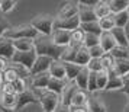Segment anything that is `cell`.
Segmentation results:
<instances>
[{"instance_id":"6da1fadb","label":"cell","mask_w":129,"mask_h":112,"mask_svg":"<svg viewBox=\"0 0 129 112\" xmlns=\"http://www.w3.org/2000/svg\"><path fill=\"white\" fill-rule=\"evenodd\" d=\"M34 48H35L38 55L48 57L54 61H58L61 58L62 51H64V48H59L54 44L51 36H44V35H38L34 39Z\"/></svg>"},{"instance_id":"7a4b0ae2","label":"cell","mask_w":129,"mask_h":112,"mask_svg":"<svg viewBox=\"0 0 129 112\" xmlns=\"http://www.w3.org/2000/svg\"><path fill=\"white\" fill-rule=\"evenodd\" d=\"M54 22L55 18H52L51 15H38L30 20V26L44 36H51L54 32Z\"/></svg>"},{"instance_id":"3957f363","label":"cell","mask_w":129,"mask_h":112,"mask_svg":"<svg viewBox=\"0 0 129 112\" xmlns=\"http://www.w3.org/2000/svg\"><path fill=\"white\" fill-rule=\"evenodd\" d=\"M39 35L32 26L29 25H16V26H12L10 29L6 32V38L9 39H23V38H29V39H35L36 36Z\"/></svg>"},{"instance_id":"277c9868","label":"cell","mask_w":129,"mask_h":112,"mask_svg":"<svg viewBox=\"0 0 129 112\" xmlns=\"http://www.w3.org/2000/svg\"><path fill=\"white\" fill-rule=\"evenodd\" d=\"M38 92V98H39V103L42 106L44 112H55L57 106L59 105V95L52 93L49 90H36Z\"/></svg>"},{"instance_id":"5b68a950","label":"cell","mask_w":129,"mask_h":112,"mask_svg":"<svg viewBox=\"0 0 129 112\" xmlns=\"http://www.w3.org/2000/svg\"><path fill=\"white\" fill-rule=\"evenodd\" d=\"M36 57H38V54H36L35 50H32V51H28V53H16L13 54L12 57V63H16V64H20L23 65V67H26L28 70H30L32 69V65H34V63H35Z\"/></svg>"},{"instance_id":"8992f818","label":"cell","mask_w":129,"mask_h":112,"mask_svg":"<svg viewBox=\"0 0 129 112\" xmlns=\"http://www.w3.org/2000/svg\"><path fill=\"white\" fill-rule=\"evenodd\" d=\"M80 28V18L78 16H74V18L70 19H58L55 18V22H54V29H62V31H68V32H73Z\"/></svg>"},{"instance_id":"52a82bcc","label":"cell","mask_w":129,"mask_h":112,"mask_svg":"<svg viewBox=\"0 0 129 112\" xmlns=\"http://www.w3.org/2000/svg\"><path fill=\"white\" fill-rule=\"evenodd\" d=\"M52 42L59 48H67L71 44V32L62 29H54L52 35H51Z\"/></svg>"},{"instance_id":"ba28073f","label":"cell","mask_w":129,"mask_h":112,"mask_svg":"<svg viewBox=\"0 0 129 112\" xmlns=\"http://www.w3.org/2000/svg\"><path fill=\"white\" fill-rule=\"evenodd\" d=\"M29 103H39V98L38 95L32 90V89H26L23 93L18 95V103H16V111L22 109L23 106L29 105Z\"/></svg>"},{"instance_id":"9c48e42d","label":"cell","mask_w":129,"mask_h":112,"mask_svg":"<svg viewBox=\"0 0 129 112\" xmlns=\"http://www.w3.org/2000/svg\"><path fill=\"white\" fill-rule=\"evenodd\" d=\"M54 60L48 58V57H44V55H38L35 60V63L30 69V76H35V74H39V73H47L49 70V67L52 64Z\"/></svg>"},{"instance_id":"30bf717a","label":"cell","mask_w":129,"mask_h":112,"mask_svg":"<svg viewBox=\"0 0 129 112\" xmlns=\"http://www.w3.org/2000/svg\"><path fill=\"white\" fill-rule=\"evenodd\" d=\"M123 89V77L117 74L115 69L107 70V86L105 90H122Z\"/></svg>"},{"instance_id":"8fae6325","label":"cell","mask_w":129,"mask_h":112,"mask_svg":"<svg viewBox=\"0 0 129 112\" xmlns=\"http://www.w3.org/2000/svg\"><path fill=\"white\" fill-rule=\"evenodd\" d=\"M77 90H78V87H77L76 83L74 82L68 83V84L65 86V89L62 90L61 96H59V103L71 108V105H73V98H74V95L77 93Z\"/></svg>"},{"instance_id":"7c38bea8","label":"cell","mask_w":129,"mask_h":112,"mask_svg":"<svg viewBox=\"0 0 129 112\" xmlns=\"http://www.w3.org/2000/svg\"><path fill=\"white\" fill-rule=\"evenodd\" d=\"M51 80V74L49 73H39V74H35L32 76V82H30V86H32V90H47L48 83Z\"/></svg>"},{"instance_id":"4fadbf2b","label":"cell","mask_w":129,"mask_h":112,"mask_svg":"<svg viewBox=\"0 0 129 112\" xmlns=\"http://www.w3.org/2000/svg\"><path fill=\"white\" fill-rule=\"evenodd\" d=\"M15 53H16V51H15L12 39H9V38H6V36L0 38V58L12 60V57H13Z\"/></svg>"},{"instance_id":"5bb4252c","label":"cell","mask_w":129,"mask_h":112,"mask_svg":"<svg viewBox=\"0 0 129 112\" xmlns=\"http://www.w3.org/2000/svg\"><path fill=\"white\" fill-rule=\"evenodd\" d=\"M74 16H78V5L73 3V2H68V3L62 5V7L59 9L57 18L58 19H70V18H74Z\"/></svg>"},{"instance_id":"9a60e30c","label":"cell","mask_w":129,"mask_h":112,"mask_svg":"<svg viewBox=\"0 0 129 112\" xmlns=\"http://www.w3.org/2000/svg\"><path fill=\"white\" fill-rule=\"evenodd\" d=\"M100 47L103 48V51L105 54H110L115 48L117 47L116 41H115V38L112 35L110 32H102V35H100Z\"/></svg>"},{"instance_id":"2e32d148","label":"cell","mask_w":129,"mask_h":112,"mask_svg":"<svg viewBox=\"0 0 129 112\" xmlns=\"http://www.w3.org/2000/svg\"><path fill=\"white\" fill-rule=\"evenodd\" d=\"M77 5H78V3H77ZM78 18H80V24L97 22V18H96V15H94V9L81 6V5H78Z\"/></svg>"},{"instance_id":"e0dca14e","label":"cell","mask_w":129,"mask_h":112,"mask_svg":"<svg viewBox=\"0 0 129 112\" xmlns=\"http://www.w3.org/2000/svg\"><path fill=\"white\" fill-rule=\"evenodd\" d=\"M48 73L51 74V77L58 79V80H65V65L62 61H52V64L49 67Z\"/></svg>"},{"instance_id":"ac0fdd59","label":"cell","mask_w":129,"mask_h":112,"mask_svg":"<svg viewBox=\"0 0 129 112\" xmlns=\"http://www.w3.org/2000/svg\"><path fill=\"white\" fill-rule=\"evenodd\" d=\"M88 112H107L105 102L100 99L99 96H90L87 102Z\"/></svg>"},{"instance_id":"d6986e66","label":"cell","mask_w":129,"mask_h":112,"mask_svg":"<svg viewBox=\"0 0 129 112\" xmlns=\"http://www.w3.org/2000/svg\"><path fill=\"white\" fill-rule=\"evenodd\" d=\"M13 47H15V51H18V53H28V51L35 50L34 48V39H29V38L15 39L13 41Z\"/></svg>"},{"instance_id":"ffe728a7","label":"cell","mask_w":129,"mask_h":112,"mask_svg":"<svg viewBox=\"0 0 129 112\" xmlns=\"http://www.w3.org/2000/svg\"><path fill=\"white\" fill-rule=\"evenodd\" d=\"M88 77H90V71H88L87 67H81V70L78 73V76L76 77L74 83L77 84V87L80 90H87L88 86Z\"/></svg>"},{"instance_id":"44dd1931","label":"cell","mask_w":129,"mask_h":112,"mask_svg":"<svg viewBox=\"0 0 129 112\" xmlns=\"http://www.w3.org/2000/svg\"><path fill=\"white\" fill-rule=\"evenodd\" d=\"M16 103H18V95H5L0 93V106L5 109H16Z\"/></svg>"},{"instance_id":"7402d4cb","label":"cell","mask_w":129,"mask_h":112,"mask_svg":"<svg viewBox=\"0 0 129 112\" xmlns=\"http://www.w3.org/2000/svg\"><path fill=\"white\" fill-rule=\"evenodd\" d=\"M65 65V80L73 83L76 80V77L78 76V73L81 70V65L76 64V63H64Z\"/></svg>"},{"instance_id":"603a6c76","label":"cell","mask_w":129,"mask_h":112,"mask_svg":"<svg viewBox=\"0 0 129 112\" xmlns=\"http://www.w3.org/2000/svg\"><path fill=\"white\" fill-rule=\"evenodd\" d=\"M94 15H96L97 20H99V19H103V18L110 16L109 2H102V0H99V2H97V5L94 6Z\"/></svg>"},{"instance_id":"cb8c5ba5","label":"cell","mask_w":129,"mask_h":112,"mask_svg":"<svg viewBox=\"0 0 129 112\" xmlns=\"http://www.w3.org/2000/svg\"><path fill=\"white\" fill-rule=\"evenodd\" d=\"M68 84V82L67 80H58V79H54V77H51V80H49V83H48V87L47 90H49V92H52V93H57L61 96V93H62V90L65 89V86Z\"/></svg>"},{"instance_id":"d4e9b609","label":"cell","mask_w":129,"mask_h":112,"mask_svg":"<svg viewBox=\"0 0 129 112\" xmlns=\"http://www.w3.org/2000/svg\"><path fill=\"white\" fill-rule=\"evenodd\" d=\"M78 50H80V47L68 45L67 48H64V51H62V54H61L59 61H62V63H74V60H76V54H77Z\"/></svg>"},{"instance_id":"484cf974","label":"cell","mask_w":129,"mask_h":112,"mask_svg":"<svg viewBox=\"0 0 129 112\" xmlns=\"http://www.w3.org/2000/svg\"><path fill=\"white\" fill-rule=\"evenodd\" d=\"M109 7H110V15L125 12L129 7V0H110L109 2Z\"/></svg>"},{"instance_id":"4316f807","label":"cell","mask_w":129,"mask_h":112,"mask_svg":"<svg viewBox=\"0 0 129 112\" xmlns=\"http://www.w3.org/2000/svg\"><path fill=\"white\" fill-rule=\"evenodd\" d=\"M90 60H91V57H90L88 50L86 47H80V50H78L77 54H76V60H74V63L78 64V65H81V67H86V65L90 63Z\"/></svg>"},{"instance_id":"83f0119b","label":"cell","mask_w":129,"mask_h":112,"mask_svg":"<svg viewBox=\"0 0 129 112\" xmlns=\"http://www.w3.org/2000/svg\"><path fill=\"white\" fill-rule=\"evenodd\" d=\"M115 41L119 47H129L128 39H126V34H125V28H115V29L110 32Z\"/></svg>"},{"instance_id":"f1b7e54d","label":"cell","mask_w":129,"mask_h":112,"mask_svg":"<svg viewBox=\"0 0 129 112\" xmlns=\"http://www.w3.org/2000/svg\"><path fill=\"white\" fill-rule=\"evenodd\" d=\"M115 71L120 77L129 76V58L126 60H115Z\"/></svg>"},{"instance_id":"f546056e","label":"cell","mask_w":129,"mask_h":112,"mask_svg":"<svg viewBox=\"0 0 129 112\" xmlns=\"http://www.w3.org/2000/svg\"><path fill=\"white\" fill-rule=\"evenodd\" d=\"M87 102H88V98L86 95V92L78 89L77 93L74 95V98H73V105L71 106H74V108H86Z\"/></svg>"},{"instance_id":"4dcf8cb0","label":"cell","mask_w":129,"mask_h":112,"mask_svg":"<svg viewBox=\"0 0 129 112\" xmlns=\"http://www.w3.org/2000/svg\"><path fill=\"white\" fill-rule=\"evenodd\" d=\"M80 29L84 34H93V35H102V29L99 26V20L97 22H88V24H80Z\"/></svg>"},{"instance_id":"1f68e13d","label":"cell","mask_w":129,"mask_h":112,"mask_svg":"<svg viewBox=\"0 0 129 112\" xmlns=\"http://www.w3.org/2000/svg\"><path fill=\"white\" fill-rule=\"evenodd\" d=\"M112 18L115 20V28H125L126 25L129 24V13L128 10L120 13H116V15H112Z\"/></svg>"},{"instance_id":"d6a6232c","label":"cell","mask_w":129,"mask_h":112,"mask_svg":"<svg viewBox=\"0 0 129 112\" xmlns=\"http://www.w3.org/2000/svg\"><path fill=\"white\" fill-rule=\"evenodd\" d=\"M99 26L102 32H112V31L115 29V20L113 18L110 16H107V18H103V19H99Z\"/></svg>"},{"instance_id":"836d02e7","label":"cell","mask_w":129,"mask_h":112,"mask_svg":"<svg viewBox=\"0 0 129 112\" xmlns=\"http://www.w3.org/2000/svg\"><path fill=\"white\" fill-rule=\"evenodd\" d=\"M110 55L115 60H126V58H129V47H119V45H117V47L110 53Z\"/></svg>"},{"instance_id":"e575fe53","label":"cell","mask_w":129,"mask_h":112,"mask_svg":"<svg viewBox=\"0 0 129 112\" xmlns=\"http://www.w3.org/2000/svg\"><path fill=\"white\" fill-rule=\"evenodd\" d=\"M84 36H86V34H84L80 28H78V29H76V31H73V32H71V44H70V45L81 47L83 41H84Z\"/></svg>"},{"instance_id":"d590c367","label":"cell","mask_w":129,"mask_h":112,"mask_svg":"<svg viewBox=\"0 0 129 112\" xmlns=\"http://www.w3.org/2000/svg\"><path fill=\"white\" fill-rule=\"evenodd\" d=\"M100 44V36L99 35H93V34H86L84 41H83V47H86L87 50H90L91 47H96Z\"/></svg>"},{"instance_id":"8d00e7d4","label":"cell","mask_w":129,"mask_h":112,"mask_svg":"<svg viewBox=\"0 0 129 112\" xmlns=\"http://www.w3.org/2000/svg\"><path fill=\"white\" fill-rule=\"evenodd\" d=\"M9 67H10L12 70L16 71V74L19 76V79H26V77L30 76V70H28L26 67H23V65H20V64H16V63H12V61H10Z\"/></svg>"},{"instance_id":"74e56055","label":"cell","mask_w":129,"mask_h":112,"mask_svg":"<svg viewBox=\"0 0 129 112\" xmlns=\"http://www.w3.org/2000/svg\"><path fill=\"white\" fill-rule=\"evenodd\" d=\"M100 63L103 65V70H106V71L115 67V58L112 57L110 54H105V55L100 58Z\"/></svg>"},{"instance_id":"f35d334b","label":"cell","mask_w":129,"mask_h":112,"mask_svg":"<svg viewBox=\"0 0 129 112\" xmlns=\"http://www.w3.org/2000/svg\"><path fill=\"white\" fill-rule=\"evenodd\" d=\"M90 73H100V71L103 70V65L100 63V58H91L90 60V63L86 65Z\"/></svg>"},{"instance_id":"ab89813d","label":"cell","mask_w":129,"mask_h":112,"mask_svg":"<svg viewBox=\"0 0 129 112\" xmlns=\"http://www.w3.org/2000/svg\"><path fill=\"white\" fill-rule=\"evenodd\" d=\"M106 86H107V71L102 70L100 73H97V89L105 90Z\"/></svg>"},{"instance_id":"60d3db41","label":"cell","mask_w":129,"mask_h":112,"mask_svg":"<svg viewBox=\"0 0 129 112\" xmlns=\"http://www.w3.org/2000/svg\"><path fill=\"white\" fill-rule=\"evenodd\" d=\"M16 5H18L16 0H2V3H0V10L3 13H9L10 10L15 9Z\"/></svg>"},{"instance_id":"b9f144b4","label":"cell","mask_w":129,"mask_h":112,"mask_svg":"<svg viewBox=\"0 0 129 112\" xmlns=\"http://www.w3.org/2000/svg\"><path fill=\"white\" fill-rule=\"evenodd\" d=\"M3 79H5V83H15L19 79V76L16 74L15 70H12L10 67H7V70L3 73Z\"/></svg>"},{"instance_id":"7bdbcfd3","label":"cell","mask_w":129,"mask_h":112,"mask_svg":"<svg viewBox=\"0 0 129 112\" xmlns=\"http://www.w3.org/2000/svg\"><path fill=\"white\" fill-rule=\"evenodd\" d=\"M87 90L88 92H96V90H99V89H97V73H90Z\"/></svg>"},{"instance_id":"ee69618b","label":"cell","mask_w":129,"mask_h":112,"mask_svg":"<svg viewBox=\"0 0 129 112\" xmlns=\"http://www.w3.org/2000/svg\"><path fill=\"white\" fill-rule=\"evenodd\" d=\"M13 87H15V90H16V95H20L23 93L25 90H26V82H25V79H18L15 83H12Z\"/></svg>"},{"instance_id":"f6af8a7d","label":"cell","mask_w":129,"mask_h":112,"mask_svg":"<svg viewBox=\"0 0 129 112\" xmlns=\"http://www.w3.org/2000/svg\"><path fill=\"white\" fill-rule=\"evenodd\" d=\"M88 53H90V57H91V58H102V57L105 55V51H103V48L100 47V45L91 47L88 50Z\"/></svg>"},{"instance_id":"bcb514c9","label":"cell","mask_w":129,"mask_h":112,"mask_svg":"<svg viewBox=\"0 0 129 112\" xmlns=\"http://www.w3.org/2000/svg\"><path fill=\"white\" fill-rule=\"evenodd\" d=\"M0 93H5V95H16V90L13 87L12 83H3L2 87H0Z\"/></svg>"},{"instance_id":"7dc6e473","label":"cell","mask_w":129,"mask_h":112,"mask_svg":"<svg viewBox=\"0 0 129 112\" xmlns=\"http://www.w3.org/2000/svg\"><path fill=\"white\" fill-rule=\"evenodd\" d=\"M10 28H12V26L7 24L5 19H0V38H3V36L6 35V32L10 29Z\"/></svg>"},{"instance_id":"c3c4849f","label":"cell","mask_w":129,"mask_h":112,"mask_svg":"<svg viewBox=\"0 0 129 112\" xmlns=\"http://www.w3.org/2000/svg\"><path fill=\"white\" fill-rule=\"evenodd\" d=\"M97 2H99V0H80V2H78V5H81V6H86V7H91V9H94V6L97 5Z\"/></svg>"},{"instance_id":"681fc988","label":"cell","mask_w":129,"mask_h":112,"mask_svg":"<svg viewBox=\"0 0 129 112\" xmlns=\"http://www.w3.org/2000/svg\"><path fill=\"white\" fill-rule=\"evenodd\" d=\"M122 92L129 98V76L123 77V89H122Z\"/></svg>"},{"instance_id":"f907efd6","label":"cell","mask_w":129,"mask_h":112,"mask_svg":"<svg viewBox=\"0 0 129 112\" xmlns=\"http://www.w3.org/2000/svg\"><path fill=\"white\" fill-rule=\"evenodd\" d=\"M55 112H71V108L70 106H65V105H61V103H59V105L57 106Z\"/></svg>"},{"instance_id":"816d5d0a","label":"cell","mask_w":129,"mask_h":112,"mask_svg":"<svg viewBox=\"0 0 129 112\" xmlns=\"http://www.w3.org/2000/svg\"><path fill=\"white\" fill-rule=\"evenodd\" d=\"M7 63H6V60L5 58H0V73H5V71L7 70Z\"/></svg>"},{"instance_id":"f5cc1de1","label":"cell","mask_w":129,"mask_h":112,"mask_svg":"<svg viewBox=\"0 0 129 112\" xmlns=\"http://www.w3.org/2000/svg\"><path fill=\"white\" fill-rule=\"evenodd\" d=\"M71 112H88L87 108H74L71 106Z\"/></svg>"},{"instance_id":"db71d44e","label":"cell","mask_w":129,"mask_h":112,"mask_svg":"<svg viewBox=\"0 0 129 112\" xmlns=\"http://www.w3.org/2000/svg\"><path fill=\"white\" fill-rule=\"evenodd\" d=\"M125 34H126V39H128V44H129V24L125 26Z\"/></svg>"},{"instance_id":"11a10c76","label":"cell","mask_w":129,"mask_h":112,"mask_svg":"<svg viewBox=\"0 0 129 112\" xmlns=\"http://www.w3.org/2000/svg\"><path fill=\"white\" fill-rule=\"evenodd\" d=\"M123 112H129V99H128V103H126L125 108H123Z\"/></svg>"},{"instance_id":"9f6ffc18","label":"cell","mask_w":129,"mask_h":112,"mask_svg":"<svg viewBox=\"0 0 129 112\" xmlns=\"http://www.w3.org/2000/svg\"><path fill=\"white\" fill-rule=\"evenodd\" d=\"M5 83V79H3V73H0V87H2V84Z\"/></svg>"},{"instance_id":"6f0895ef","label":"cell","mask_w":129,"mask_h":112,"mask_svg":"<svg viewBox=\"0 0 129 112\" xmlns=\"http://www.w3.org/2000/svg\"><path fill=\"white\" fill-rule=\"evenodd\" d=\"M0 3H2V0H0Z\"/></svg>"},{"instance_id":"680465c9","label":"cell","mask_w":129,"mask_h":112,"mask_svg":"<svg viewBox=\"0 0 129 112\" xmlns=\"http://www.w3.org/2000/svg\"><path fill=\"white\" fill-rule=\"evenodd\" d=\"M0 112H2V111H0Z\"/></svg>"}]
</instances>
